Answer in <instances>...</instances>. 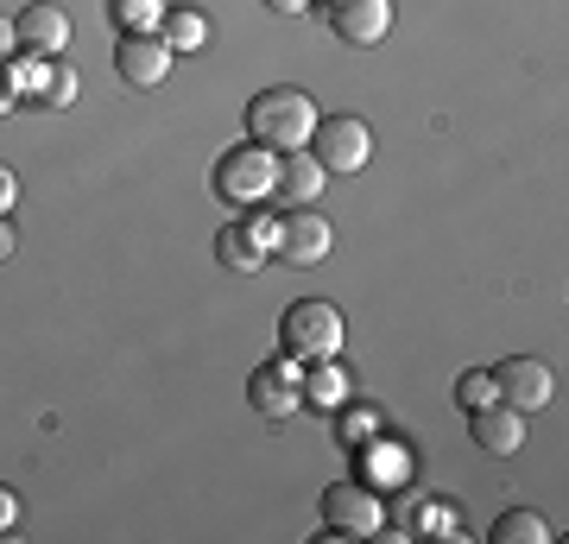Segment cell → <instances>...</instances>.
<instances>
[{
    "label": "cell",
    "instance_id": "ba28073f",
    "mask_svg": "<svg viewBox=\"0 0 569 544\" xmlns=\"http://www.w3.org/2000/svg\"><path fill=\"white\" fill-rule=\"evenodd\" d=\"M329 222L317 216V209H284L279 216V235H272V247H279L284 266H317L329 254Z\"/></svg>",
    "mask_w": 569,
    "mask_h": 544
},
{
    "label": "cell",
    "instance_id": "e0dca14e",
    "mask_svg": "<svg viewBox=\"0 0 569 544\" xmlns=\"http://www.w3.org/2000/svg\"><path fill=\"white\" fill-rule=\"evenodd\" d=\"M159 39L171 44V51H203L209 44V20L203 13H190V7H171V13H164V26H159Z\"/></svg>",
    "mask_w": 569,
    "mask_h": 544
},
{
    "label": "cell",
    "instance_id": "7c38bea8",
    "mask_svg": "<svg viewBox=\"0 0 569 544\" xmlns=\"http://www.w3.org/2000/svg\"><path fill=\"white\" fill-rule=\"evenodd\" d=\"M20 51H32V58H58V51H70V13L63 7H51V0H32V7H20Z\"/></svg>",
    "mask_w": 569,
    "mask_h": 544
},
{
    "label": "cell",
    "instance_id": "44dd1931",
    "mask_svg": "<svg viewBox=\"0 0 569 544\" xmlns=\"http://www.w3.org/2000/svg\"><path fill=\"white\" fill-rule=\"evenodd\" d=\"M373 437V418L367 412H342V444H367Z\"/></svg>",
    "mask_w": 569,
    "mask_h": 544
},
{
    "label": "cell",
    "instance_id": "9a60e30c",
    "mask_svg": "<svg viewBox=\"0 0 569 544\" xmlns=\"http://www.w3.org/2000/svg\"><path fill=\"white\" fill-rule=\"evenodd\" d=\"M216 260H222L228 273H260L266 254H260V241H253V228L247 222H228L222 235H216Z\"/></svg>",
    "mask_w": 569,
    "mask_h": 544
},
{
    "label": "cell",
    "instance_id": "6da1fadb",
    "mask_svg": "<svg viewBox=\"0 0 569 544\" xmlns=\"http://www.w3.org/2000/svg\"><path fill=\"white\" fill-rule=\"evenodd\" d=\"M310 133H317V101L305 89H260L247 101V140L266 146V152H310Z\"/></svg>",
    "mask_w": 569,
    "mask_h": 544
},
{
    "label": "cell",
    "instance_id": "ffe728a7",
    "mask_svg": "<svg viewBox=\"0 0 569 544\" xmlns=\"http://www.w3.org/2000/svg\"><path fill=\"white\" fill-rule=\"evenodd\" d=\"M493 399H500V393H493L488 367H475V374H462V380H456V405H462V412H481V405H493Z\"/></svg>",
    "mask_w": 569,
    "mask_h": 544
},
{
    "label": "cell",
    "instance_id": "cb8c5ba5",
    "mask_svg": "<svg viewBox=\"0 0 569 544\" xmlns=\"http://www.w3.org/2000/svg\"><path fill=\"white\" fill-rule=\"evenodd\" d=\"M13 520H20V494H13V487H0V532H7Z\"/></svg>",
    "mask_w": 569,
    "mask_h": 544
},
{
    "label": "cell",
    "instance_id": "9c48e42d",
    "mask_svg": "<svg viewBox=\"0 0 569 544\" xmlns=\"http://www.w3.org/2000/svg\"><path fill=\"white\" fill-rule=\"evenodd\" d=\"M298 367L305 362H266L253 380H247V399L260 405L266 418H291V412H305V393H298Z\"/></svg>",
    "mask_w": 569,
    "mask_h": 544
},
{
    "label": "cell",
    "instance_id": "2e32d148",
    "mask_svg": "<svg viewBox=\"0 0 569 544\" xmlns=\"http://www.w3.org/2000/svg\"><path fill=\"white\" fill-rule=\"evenodd\" d=\"M493 544H550V520H538V513H526V506H512V513H500V520L488 525Z\"/></svg>",
    "mask_w": 569,
    "mask_h": 544
},
{
    "label": "cell",
    "instance_id": "7a4b0ae2",
    "mask_svg": "<svg viewBox=\"0 0 569 544\" xmlns=\"http://www.w3.org/2000/svg\"><path fill=\"white\" fill-rule=\"evenodd\" d=\"M342 310L323 298H305V304H291L279 317V343L291 362H336L342 355Z\"/></svg>",
    "mask_w": 569,
    "mask_h": 544
},
{
    "label": "cell",
    "instance_id": "484cf974",
    "mask_svg": "<svg viewBox=\"0 0 569 544\" xmlns=\"http://www.w3.org/2000/svg\"><path fill=\"white\" fill-rule=\"evenodd\" d=\"M7 108H13V77L0 70V115H7Z\"/></svg>",
    "mask_w": 569,
    "mask_h": 544
},
{
    "label": "cell",
    "instance_id": "30bf717a",
    "mask_svg": "<svg viewBox=\"0 0 569 544\" xmlns=\"http://www.w3.org/2000/svg\"><path fill=\"white\" fill-rule=\"evenodd\" d=\"M468 437L481 456H519L526 444V412H512V405H481V412H468Z\"/></svg>",
    "mask_w": 569,
    "mask_h": 544
},
{
    "label": "cell",
    "instance_id": "ac0fdd59",
    "mask_svg": "<svg viewBox=\"0 0 569 544\" xmlns=\"http://www.w3.org/2000/svg\"><path fill=\"white\" fill-rule=\"evenodd\" d=\"M108 13L121 32H159L164 13H171V0H108Z\"/></svg>",
    "mask_w": 569,
    "mask_h": 544
},
{
    "label": "cell",
    "instance_id": "5bb4252c",
    "mask_svg": "<svg viewBox=\"0 0 569 544\" xmlns=\"http://www.w3.org/2000/svg\"><path fill=\"white\" fill-rule=\"evenodd\" d=\"M298 393H305V412H336L348 399V374L336 362H305L298 367Z\"/></svg>",
    "mask_w": 569,
    "mask_h": 544
},
{
    "label": "cell",
    "instance_id": "8fae6325",
    "mask_svg": "<svg viewBox=\"0 0 569 544\" xmlns=\"http://www.w3.org/2000/svg\"><path fill=\"white\" fill-rule=\"evenodd\" d=\"M392 26V0H329V32L342 44H380Z\"/></svg>",
    "mask_w": 569,
    "mask_h": 544
},
{
    "label": "cell",
    "instance_id": "4316f807",
    "mask_svg": "<svg viewBox=\"0 0 569 544\" xmlns=\"http://www.w3.org/2000/svg\"><path fill=\"white\" fill-rule=\"evenodd\" d=\"M13 254V228H7V216H0V260Z\"/></svg>",
    "mask_w": 569,
    "mask_h": 544
},
{
    "label": "cell",
    "instance_id": "8992f818",
    "mask_svg": "<svg viewBox=\"0 0 569 544\" xmlns=\"http://www.w3.org/2000/svg\"><path fill=\"white\" fill-rule=\"evenodd\" d=\"M493 393H500V405H512V412H545L550 399H557V374H550L538 355H512V362L493 367Z\"/></svg>",
    "mask_w": 569,
    "mask_h": 544
},
{
    "label": "cell",
    "instance_id": "603a6c76",
    "mask_svg": "<svg viewBox=\"0 0 569 544\" xmlns=\"http://www.w3.org/2000/svg\"><path fill=\"white\" fill-rule=\"evenodd\" d=\"M13 202H20V178H13V171H7V165H0V216H7V209H13Z\"/></svg>",
    "mask_w": 569,
    "mask_h": 544
},
{
    "label": "cell",
    "instance_id": "5b68a950",
    "mask_svg": "<svg viewBox=\"0 0 569 544\" xmlns=\"http://www.w3.org/2000/svg\"><path fill=\"white\" fill-rule=\"evenodd\" d=\"M310 159L323 165V171H348V178H355V171L373 159V133H367V121H355V115H317Z\"/></svg>",
    "mask_w": 569,
    "mask_h": 544
},
{
    "label": "cell",
    "instance_id": "3957f363",
    "mask_svg": "<svg viewBox=\"0 0 569 544\" xmlns=\"http://www.w3.org/2000/svg\"><path fill=\"white\" fill-rule=\"evenodd\" d=\"M272 178H279V152H266V146H228V152H216V171H209V184H216V197L234 202V209H253V202L272 197Z\"/></svg>",
    "mask_w": 569,
    "mask_h": 544
},
{
    "label": "cell",
    "instance_id": "4fadbf2b",
    "mask_svg": "<svg viewBox=\"0 0 569 544\" xmlns=\"http://www.w3.org/2000/svg\"><path fill=\"white\" fill-rule=\"evenodd\" d=\"M323 165L310 159V152H284L279 159V178H272V197L284 202V209H310V202L323 197Z\"/></svg>",
    "mask_w": 569,
    "mask_h": 544
},
{
    "label": "cell",
    "instance_id": "7402d4cb",
    "mask_svg": "<svg viewBox=\"0 0 569 544\" xmlns=\"http://www.w3.org/2000/svg\"><path fill=\"white\" fill-rule=\"evenodd\" d=\"M13 58H20V26L0 13V63H13Z\"/></svg>",
    "mask_w": 569,
    "mask_h": 544
},
{
    "label": "cell",
    "instance_id": "d4e9b609",
    "mask_svg": "<svg viewBox=\"0 0 569 544\" xmlns=\"http://www.w3.org/2000/svg\"><path fill=\"white\" fill-rule=\"evenodd\" d=\"M266 7H272V13H305L310 0H266Z\"/></svg>",
    "mask_w": 569,
    "mask_h": 544
},
{
    "label": "cell",
    "instance_id": "d6986e66",
    "mask_svg": "<svg viewBox=\"0 0 569 544\" xmlns=\"http://www.w3.org/2000/svg\"><path fill=\"white\" fill-rule=\"evenodd\" d=\"M70 101H77V70L63 58H51L39 70V108H70Z\"/></svg>",
    "mask_w": 569,
    "mask_h": 544
},
{
    "label": "cell",
    "instance_id": "52a82bcc",
    "mask_svg": "<svg viewBox=\"0 0 569 544\" xmlns=\"http://www.w3.org/2000/svg\"><path fill=\"white\" fill-rule=\"evenodd\" d=\"M171 63H178V51L159 32H121V44H114V70L127 89H159L171 77Z\"/></svg>",
    "mask_w": 569,
    "mask_h": 544
},
{
    "label": "cell",
    "instance_id": "277c9868",
    "mask_svg": "<svg viewBox=\"0 0 569 544\" xmlns=\"http://www.w3.org/2000/svg\"><path fill=\"white\" fill-rule=\"evenodd\" d=\"M323 520H329V538H373V532H387V506L367 482H329Z\"/></svg>",
    "mask_w": 569,
    "mask_h": 544
}]
</instances>
